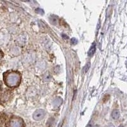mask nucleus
I'll list each match as a JSON object with an SVG mask.
<instances>
[{
    "label": "nucleus",
    "instance_id": "8",
    "mask_svg": "<svg viewBox=\"0 0 127 127\" xmlns=\"http://www.w3.org/2000/svg\"><path fill=\"white\" fill-rule=\"evenodd\" d=\"M51 78H52V77H51L50 74L49 73H46L45 74V76H44V81H46V82H48V81H49L51 79Z\"/></svg>",
    "mask_w": 127,
    "mask_h": 127
},
{
    "label": "nucleus",
    "instance_id": "5",
    "mask_svg": "<svg viewBox=\"0 0 127 127\" xmlns=\"http://www.w3.org/2000/svg\"><path fill=\"white\" fill-rule=\"evenodd\" d=\"M62 102V100L61 99V98L59 97H57L55 98V99L54 100V101H53V105L54 106H56V107H58V106H59V105H61Z\"/></svg>",
    "mask_w": 127,
    "mask_h": 127
},
{
    "label": "nucleus",
    "instance_id": "15",
    "mask_svg": "<svg viewBox=\"0 0 127 127\" xmlns=\"http://www.w3.org/2000/svg\"><path fill=\"white\" fill-rule=\"evenodd\" d=\"M123 127V126L121 125V126H120V127Z\"/></svg>",
    "mask_w": 127,
    "mask_h": 127
},
{
    "label": "nucleus",
    "instance_id": "1",
    "mask_svg": "<svg viewBox=\"0 0 127 127\" xmlns=\"http://www.w3.org/2000/svg\"><path fill=\"white\" fill-rule=\"evenodd\" d=\"M4 80L5 84L10 87H17L20 81V75L18 72L10 71L4 74Z\"/></svg>",
    "mask_w": 127,
    "mask_h": 127
},
{
    "label": "nucleus",
    "instance_id": "13",
    "mask_svg": "<svg viewBox=\"0 0 127 127\" xmlns=\"http://www.w3.org/2000/svg\"><path fill=\"white\" fill-rule=\"evenodd\" d=\"M1 57H2V54L0 52V61H1Z\"/></svg>",
    "mask_w": 127,
    "mask_h": 127
},
{
    "label": "nucleus",
    "instance_id": "12",
    "mask_svg": "<svg viewBox=\"0 0 127 127\" xmlns=\"http://www.w3.org/2000/svg\"><path fill=\"white\" fill-rule=\"evenodd\" d=\"M77 43H78V41L76 38H72V39H71V44L72 45H76V44H77Z\"/></svg>",
    "mask_w": 127,
    "mask_h": 127
},
{
    "label": "nucleus",
    "instance_id": "14",
    "mask_svg": "<svg viewBox=\"0 0 127 127\" xmlns=\"http://www.w3.org/2000/svg\"><path fill=\"white\" fill-rule=\"evenodd\" d=\"M100 127V126L99 125H94V127Z\"/></svg>",
    "mask_w": 127,
    "mask_h": 127
},
{
    "label": "nucleus",
    "instance_id": "4",
    "mask_svg": "<svg viewBox=\"0 0 127 127\" xmlns=\"http://www.w3.org/2000/svg\"><path fill=\"white\" fill-rule=\"evenodd\" d=\"M95 50H96V46H95V44L94 43L92 45V46H91V48H90L89 51L88 52V55L89 57H92L94 55V54H95Z\"/></svg>",
    "mask_w": 127,
    "mask_h": 127
},
{
    "label": "nucleus",
    "instance_id": "6",
    "mask_svg": "<svg viewBox=\"0 0 127 127\" xmlns=\"http://www.w3.org/2000/svg\"><path fill=\"white\" fill-rule=\"evenodd\" d=\"M50 22L52 24L57 25L59 19H58V17H57V16H55V15L51 16L50 17Z\"/></svg>",
    "mask_w": 127,
    "mask_h": 127
},
{
    "label": "nucleus",
    "instance_id": "9",
    "mask_svg": "<svg viewBox=\"0 0 127 127\" xmlns=\"http://www.w3.org/2000/svg\"><path fill=\"white\" fill-rule=\"evenodd\" d=\"M90 62H88V63H87V64H86L85 66V67L83 68V72H85V73H86V72H88V69H90Z\"/></svg>",
    "mask_w": 127,
    "mask_h": 127
},
{
    "label": "nucleus",
    "instance_id": "7",
    "mask_svg": "<svg viewBox=\"0 0 127 127\" xmlns=\"http://www.w3.org/2000/svg\"><path fill=\"white\" fill-rule=\"evenodd\" d=\"M119 116H120V113H119L118 111H117V110L113 111V112L112 113V117H113V118L116 120V119L118 118Z\"/></svg>",
    "mask_w": 127,
    "mask_h": 127
},
{
    "label": "nucleus",
    "instance_id": "2",
    "mask_svg": "<svg viewBox=\"0 0 127 127\" xmlns=\"http://www.w3.org/2000/svg\"><path fill=\"white\" fill-rule=\"evenodd\" d=\"M9 127H24V122L19 118H13L9 122Z\"/></svg>",
    "mask_w": 127,
    "mask_h": 127
},
{
    "label": "nucleus",
    "instance_id": "10",
    "mask_svg": "<svg viewBox=\"0 0 127 127\" xmlns=\"http://www.w3.org/2000/svg\"><path fill=\"white\" fill-rule=\"evenodd\" d=\"M54 121H55L54 119H53L52 121H51V119H49V120H48V125L49 124V125H48V126H49V127H52V126L54 125Z\"/></svg>",
    "mask_w": 127,
    "mask_h": 127
},
{
    "label": "nucleus",
    "instance_id": "3",
    "mask_svg": "<svg viewBox=\"0 0 127 127\" xmlns=\"http://www.w3.org/2000/svg\"><path fill=\"white\" fill-rule=\"evenodd\" d=\"M45 116V111L43 109H38L33 114V119L36 121H40L44 118Z\"/></svg>",
    "mask_w": 127,
    "mask_h": 127
},
{
    "label": "nucleus",
    "instance_id": "11",
    "mask_svg": "<svg viewBox=\"0 0 127 127\" xmlns=\"http://www.w3.org/2000/svg\"><path fill=\"white\" fill-rule=\"evenodd\" d=\"M36 12L37 13H39V14H41V15H43L44 13L43 10H42V9H40V8L36 9Z\"/></svg>",
    "mask_w": 127,
    "mask_h": 127
}]
</instances>
